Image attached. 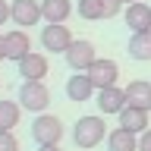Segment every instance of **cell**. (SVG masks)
I'll return each instance as SVG.
<instances>
[{
    "instance_id": "cell-1",
    "label": "cell",
    "mask_w": 151,
    "mask_h": 151,
    "mask_svg": "<svg viewBox=\"0 0 151 151\" xmlns=\"http://www.w3.org/2000/svg\"><path fill=\"white\" fill-rule=\"evenodd\" d=\"M19 104H22V110H32V113H44L47 104H50V91H47L44 79H25V82L19 85Z\"/></svg>"
},
{
    "instance_id": "cell-2",
    "label": "cell",
    "mask_w": 151,
    "mask_h": 151,
    "mask_svg": "<svg viewBox=\"0 0 151 151\" xmlns=\"http://www.w3.org/2000/svg\"><path fill=\"white\" fill-rule=\"evenodd\" d=\"M104 139H107V126H104L101 116H82V120H76L73 142L79 148H94V145H101Z\"/></svg>"
},
{
    "instance_id": "cell-3",
    "label": "cell",
    "mask_w": 151,
    "mask_h": 151,
    "mask_svg": "<svg viewBox=\"0 0 151 151\" xmlns=\"http://www.w3.org/2000/svg\"><path fill=\"white\" fill-rule=\"evenodd\" d=\"M32 139H35V145H60L63 123L57 116H50V113H35V120H32Z\"/></svg>"
},
{
    "instance_id": "cell-4",
    "label": "cell",
    "mask_w": 151,
    "mask_h": 151,
    "mask_svg": "<svg viewBox=\"0 0 151 151\" xmlns=\"http://www.w3.org/2000/svg\"><path fill=\"white\" fill-rule=\"evenodd\" d=\"M38 38H41V47L50 50V54H66L69 44L76 41L66 22H47V25L41 28V35H38Z\"/></svg>"
},
{
    "instance_id": "cell-5",
    "label": "cell",
    "mask_w": 151,
    "mask_h": 151,
    "mask_svg": "<svg viewBox=\"0 0 151 151\" xmlns=\"http://www.w3.org/2000/svg\"><path fill=\"white\" fill-rule=\"evenodd\" d=\"M63 60H66V66H69L73 73H88V66L98 60V54H94L91 41H73L69 50L63 54Z\"/></svg>"
},
{
    "instance_id": "cell-6",
    "label": "cell",
    "mask_w": 151,
    "mask_h": 151,
    "mask_svg": "<svg viewBox=\"0 0 151 151\" xmlns=\"http://www.w3.org/2000/svg\"><path fill=\"white\" fill-rule=\"evenodd\" d=\"M120 0H79L76 3V13L82 19H113L120 13Z\"/></svg>"
},
{
    "instance_id": "cell-7",
    "label": "cell",
    "mask_w": 151,
    "mask_h": 151,
    "mask_svg": "<svg viewBox=\"0 0 151 151\" xmlns=\"http://www.w3.org/2000/svg\"><path fill=\"white\" fill-rule=\"evenodd\" d=\"M116 76H120V66L113 63V60H104V57H98V60L88 66V79L94 82V88H98V91H101V88L116 85Z\"/></svg>"
},
{
    "instance_id": "cell-8",
    "label": "cell",
    "mask_w": 151,
    "mask_h": 151,
    "mask_svg": "<svg viewBox=\"0 0 151 151\" xmlns=\"http://www.w3.org/2000/svg\"><path fill=\"white\" fill-rule=\"evenodd\" d=\"M38 19H44L38 0H13V22H16L19 28L38 25Z\"/></svg>"
},
{
    "instance_id": "cell-9",
    "label": "cell",
    "mask_w": 151,
    "mask_h": 151,
    "mask_svg": "<svg viewBox=\"0 0 151 151\" xmlns=\"http://www.w3.org/2000/svg\"><path fill=\"white\" fill-rule=\"evenodd\" d=\"M123 19H126V25H129L132 32H148V28H151V6H148V3H142V0L126 3Z\"/></svg>"
},
{
    "instance_id": "cell-10",
    "label": "cell",
    "mask_w": 151,
    "mask_h": 151,
    "mask_svg": "<svg viewBox=\"0 0 151 151\" xmlns=\"http://www.w3.org/2000/svg\"><path fill=\"white\" fill-rule=\"evenodd\" d=\"M16 69H19V76H22V82H25V79H44L47 69H50V63H47L44 54H35V50H32L28 57H22L16 63Z\"/></svg>"
},
{
    "instance_id": "cell-11",
    "label": "cell",
    "mask_w": 151,
    "mask_h": 151,
    "mask_svg": "<svg viewBox=\"0 0 151 151\" xmlns=\"http://www.w3.org/2000/svg\"><path fill=\"white\" fill-rule=\"evenodd\" d=\"M126 104H129L126 88L110 85V88H101V91H98V110H101V113H120Z\"/></svg>"
},
{
    "instance_id": "cell-12",
    "label": "cell",
    "mask_w": 151,
    "mask_h": 151,
    "mask_svg": "<svg viewBox=\"0 0 151 151\" xmlns=\"http://www.w3.org/2000/svg\"><path fill=\"white\" fill-rule=\"evenodd\" d=\"M94 91H98V88H94V82L88 79V73H82V76H69V79H66V98H69V101H76V104L88 101Z\"/></svg>"
},
{
    "instance_id": "cell-13",
    "label": "cell",
    "mask_w": 151,
    "mask_h": 151,
    "mask_svg": "<svg viewBox=\"0 0 151 151\" xmlns=\"http://www.w3.org/2000/svg\"><path fill=\"white\" fill-rule=\"evenodd\" d=\"M32 54V41H28L25 28H16V32H6V60H22V57Z\"/></svg>"
},
{
    "instance_id": "cell-14",
    "label": "cell",
    "mask_w": 151,
    "mask_h": 151,
    "mask_svg": "<svg viewBox=\"0 0 151 151\" xmlns=\"http://www.w3.org/2000/svg\"><path fill=\"white\" fill-rule=\"evenodd\" d=\"M116 116H120V126H126V129H132V132H145L148 129V110H142L135 104H126Z\"/></svg>"
},
{
    "instance_id": "cell-15",
    "label": "cell",
    "mask_w": 151,
    "mask_h": 151,
    "mask_svg": "<svg viewBox=\"0 0 151 151\" xmlns=\"http://www.w3.org/2000/svg\"><path fill=\"white\" fill-rule=\"evenodd\" d=\"M107 151H139L135 132L126 129V126H116V129L107 135Z\"/></svg>"
},
{
    "instance_id": "cell-16",
    "label": "cell",
    "mask_w": 151,
    "mask_h": 151,
    "mask_svg": "<svg viewBox=\"0 0 151 151\" xmlns=\"http://www.w3.org/2000/svg\"><path fill=\"white\" fill-rule=\"evenodd\" d=\"M126 98H129V104H135L142 110H151V82H142V79L129 82L126 85Z\"/></svg>"
},
{
    "instance_id": "cell-17",
    "label": "cell",
    "mask_w": 151,
    "mask_h": 151,
    "mask_svg": "<svg viewBox=\"0 0 151 151\" xmlns=\"http://www.w3.org/2000/svg\"><path fill=\"white\" fill-rule=\"evenodd\" d=\"M41 13H44V22H66L73 13V3L69 0H41Z\"/></svg>"
},
{
    "instance_id": "cell-18",
    "label": "cell",
    "mask_w": 151,
    "mask_h": 151,
    "mask_svg": "<svg viewBox=\"0 0 151 151\" xmlns=\"http://www.w3.org/2000/svg\"><path fill=\"white\" fill-rule=\"evenodd\" d=\"M126 50H129V57H135V60H151V28L148 32H132Z\"/></svg>"
},
{
    "instance_id": "cell-19",
    "label": "cell",
    "mask_w": 151,
    "mask_h": 151,
    "mask_svg": "<svg viewBox=\"0 0 151 151\" xmlns=\"http://www.w3.org/2000/svg\"><path fill=\"white\" fill-rule=\"evenodd\" d=\"M19 116H22V104L19 101H0V129H16Z\"/></svg>"
},
{
    "instance_id": "cell-20",
    "label": "cell",
    "mask_w": 151,
    "mask_h": 151,
    "mask_svg": "<svg viewBox=\"0 0 151 151\" xmlns=\"http://www.w3.org/2000/svg\"><path fill=\"white\" fill-rule=\"evenodd\" d=\"M0 151H19V142L13 129H0Z\"/></svg>"
},
{
    "instance_id": "cell-21",
    "label": "cell",
    "mask_w": 151,
    "mask_h": 151,
    "mask_svg": "<svg viewBox=\"0 0 151 151\" xmlns=\"http://www.w3.org/2000/svg\"><path fill=\"white\" fill-rule=\"evenodd\" d=\"M9 19H13V3H6V0H0V25H6Z\"/></svg>"
},
{
    "instance_id": "cell-22",
    "label": "cell",
    "mask_w": 151,
    "mask_h": 151,
    "mask_svg": "<svg viewBox=\"0 0 151 151\" xmlns=\"http://www.w3.org/2000/svg\"><path fill=\"white\" fill-rule=\"evenodd\" d=\"M139 151H151V126L139 135Z\"/></svg>"
},
{
    "instance_id": "cell-23",
    "label": "cell",
    "mask_w": 151,
    "mask_h": 151,
    "mask_svg": "<svg viewBox=\"0 0 151 151\" xmlns=\"http://www.w3.org/2000/svg\"><path fill=\"white\" fill-rule=\"evenodd\" d=\"M0 60H6V35H0Z\"/></svg>"
},
{
    "instance_id": "cell-24",
    "label": "cell",
    "mask_w": 151,
    "mask_h": 151,
    "mask_svg": "<svg viewBox=\"0 0 151 151\" xmlns=\"http://www.w3.org/2000/svg\"><path fill=\"white\" fill-rule=\"evenodd\" d=\"M38 151H60V145H38Z\"/></svg>"
},
{
    "instance_id": "cell-25",
    "label": "cell",
    "mask_w": 151,
    "mask_h": 151,
    "mask_svg": "<svg viewBox=\"0 0 151 151\" xmlns=\"http://www.w3.org/2000/svg\"><path fill=\"white\" fill-rule=\"evenodd\" d=\"M120 3H135V0H120Z\"/></svg>"
}]
</instances>
